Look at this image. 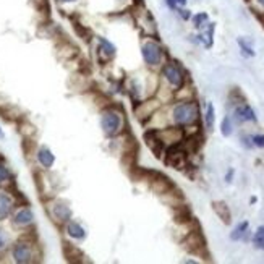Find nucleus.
<instances>
[{"label": "nucleus", "instance_id": "33", "mask_svg": "<svg viewBox=\"0 0 264 264\" xmlns=\"http://www.w3.org/2000/svg\"><path fill=\"white\" fill-rule=\"evenodd\" d=\"M258 2H260V3L263 5V7H264V0H258Z\"/></svg>", "mask_w": 264, "mask_h": 264}, {"label": "nucleus", "instance_id": "29", "mask_svg": "<svg viewBox=\"0 0 264 264\" xmlns=\"http://www.w3.org/2000/svg\"><path fill=\"white\" fill-rule=\"evenodd\" d=\"M167 5H169L170 8H177V2H175V0H167Z\"/></svg>", "mask_w": 264, "mask_h": 264}, {"label": "nucleus", "instance_id": "18", "mask_svg": "<svg viewBox=\"0 0 264 264\" xmlns=\"http://www.w3.org/2000/svg\"><path fill=\"white\" fill-rule=\"evenodd\" d=\"M246 232H248V222H242L235 227V230L232 232L230 238L232 240H242V238H246Z\"/></svg>", "mask_w": 264, "mask_h": 264}, {"label": "nucleus", "instance_id": "30", "mask_svg": "<svg viewBox=\"0 0 264 264\" xmlns=\"http://www.w3.org/2000/svg\"><path fill=\"white\" fill-rule=\"evenodd\" d=\"M232 175H233V170H228V174H227V177H225V180H227V182H232Z\"/></svg>", "mask_w": 264, "mask_h": 264}, {"label": "nucleus", "instance_id": "1", "mask_svg": "<svg viewBox=\"0 0 264 264\" xmlns=\"http://www.w3.org/2000/svg\"><path fill=\"white\" fill-rule=\"evenodd\" d=\"M174 120L179 125H191L200 119V107L195 101H185L174 107Z\"/></svg>", "mask_w": 264, "mask_h": 264}, {"label": "nucleus", "instance_id": "21", "mask_svg": "<svg viewBox=\"0 0 264 264\" xmlns=\"http://www.w3.org/2000/svg\"><path fill=\"white\" fill-rule=\"evenodd\" d=\"M206 126L209 130H212V126H214V105L211 102L207 104V109H206Z\"/></svg>", "mask_w": 264, "mask_h": 264}, {"label": "nucleus", "instance_id": "3", "mask_svg": "<svg viewBox=\"0 0 264 264\" xmlns=\"http://www.w3.org/2000/svg\"><path fill=\"white\" fill-rule=\"evenodd\" d=\"M164 162L169 167H172V169H177V170H182L183 167L188 165V154L182 148V143L167 148Z\"/></svg>", "mask_w": 264, "mask_h": 264}, {"label": "nucleus", "instance_id": "8", "mask_svg": "<svg viewBox=\"0 0 264 264\" xmlns=\"http://www.w3.org/2000/svg\"><path fill=\"white\" fill-rule=\"evenodd\" d=\"M13 258L17 263H31L33 261V250L31 245L26 242H18L13 246Z\"/></svg>", "mask_w": 264, "mask_h": 264}, {"label": "nucleus", "instance_id": "5", "mask_svg": "<svg viewBox=\"0 0 264 264\" xmlns=\"http://www.w3.org/2000/svg\"><path fill=\"white\" fill-rule=\"evenodd\" d=\"M156 136L159 138V141L164 146H174L180 144L185 140V130L183 128H177V126H169V128H162V130H154Z\"/></svg>", "mask_w": 264, "mask_h": 264}, {"label": "nucleus", "instance_id": "13", "mask_svg": "<svg viewBox=\"0 0 264 264\" xmlns=\"http://www.w3.org/2000/svg\"><path fill=\"white\" fill-rule=\"evenodd\" d=\"M38 159H39L41 164H42V167H45V169H49V167H52L54 161H55V157H54L52 152H50V149H47V148H41L39 152H38Z\"/></svg>", "mask_w": 264, "mask_h": 264}, {"label": "nucleus", "instance_id": "28", "mask_svg": "<svg viewBox=\"0 0 264 264\" xmlns=\"http://www.w3.org/2000/svg\"><path fill=\"white\" fill-rule=\"evenodd\" d=\"M179 13H180L182 17H183L185 20H188V18H190V13H188V10H180Z\"/></svg>", "mask_w": 264, "mask_h": 264}, {"label": "nucleus", "instance_id": "20", "mask_svg": "<svg viewBox=\"0 0 264 264\" xmlns=\"http://www.w3.org/2000/svg\"><path fill=\"white\" fill-rule=\"evenodd\" d=\"M253 243L258 250H264V227H260L256 230L255 237H253Z\"/></svg>", "mask_w": 264, "mask_h": 264}, {"label": "nucleus", "instance_id": "10", "mask_svg": "<svg viewBox=\"0 0 264 264\" xmlns=\"http://www.w3.org/2000/svg\"><path fill=\"white\" fill-rule=\"evenodd\" d=\"M157 107H159V102H157V101H148V102H143L138 109H136V117H138L140 120L151 119Z\"/></svg>", "mask_w": 264, "mask_h": 264}, {"label": "nucleus", "instance_id": "22", "mask_svg": "<svg viewBox=\"0 0 264 264\" xmlns=\"http://www.w3.org/2000/svg\"><path fill=\"white\" fill-rule=\"evenodd\" d=\"M221 131H222V135H224V136H230V135H232V131H233V125H232L230 117H225V119L222 120Z\"/></svg>", "mask_w": 264, "mask_h": 264}, {"label": "nucleus", "instance_id": "24", "mask_svg": "<svg viewBox=\"0 0 264 264\" xmlns=\"http://www.w3.org/2000/svg\"><path fill=\"white\" fill-rule=\"evenodd\" d=\"M238 45H240V49L243 50L245 55H248V57H255V50H253L251 45H248L243 39H238Z\"/></svg>", "mask_w": 264, "mask_h": 264}, {"label": "nucleus", "instance_id": "2", "mask_svg": "<svg viewBox=\"0 0 264 264\" xmlns=\"http://www.w3.org/2000/svg\"><path fill=\"white\" fill-rule=\"evenodd\" d=\"M183 248L186 251L193 253V255L204 256V260L209 258V255L206 253V240H204V237H203L200 228H196V230H190V233L183 240Z\"/></svg>", "mask_w": 264, "mask_h": 264}, {"label": "nucleus", "instance_id": "11", "mask_svg": "<svg viewBox=\"0 0 264 264\" xmlns=\"http://www.w3.org/2000/svg\"><path fill=\"white\" fill-rule=\"evenodd\" d=\"M212 209H214V212L217 214V217L224 222V224H230L232 221V214H230V209H228V206L225 204L224 201H214L212 203Z\"/></svg>", "mask_w": 264, "mask_h": 264}, {"label": "nucleus", "instance_id": "25", "mask_svg": "<svg viewBox=\"0 0 264 264\" xmlns=\"http://www.w3.org/2000/svg\"><path fill=\"white\" fill-rule=\"evenodd\" d=\"M251 141H253V146H256V148H264V135L251 136Z\"/></svg>", "mask_w": 264, "mask_h": 264}, {"label": "nucleus", "instance_id": "15", "mask_svg": "<svg viewBox=\"0 0 264 264\" xmlns=\"http://www.w3.org/2000/svg\"><path fill=\"white\" fill-rule=\"evenodd\" d=\"M54 216L57 217V221L60 222H65L70 219V216H72V212H70V207L65 206V204H57L54 206Z\"/></svg>", "mask_w": 264, "mask_h": 264}, {"label": "nucleus", "instance_id": "14", "mask_svg": "<svg viewBox=\"0 0 264 264\" xmlns=\"http://www.w3.org/2000/svg\"><path fill=\"white\" fill-rule=\"evenodd\" d=\"M33 222V212L28 209V207H24V209L18 211L17 216H15V224L17 225H28Z\"/></svg>", "mask_w": 264, "mask_h": 264}, {"label": "nucleus", "instance_id": "32", "mask_svg": "<svg viewBox=\"0 0 264 264\" xmlns=\"http://www.w3.org/2000/svg\"><path fill=\"white\" fill-rule=\"evenodd\" d=\"M60 2H75V0H60Z\"/></svg>", "mask_w": 264, "mask_h": 264}, {"label": "nucleus", "instance_id": "19", "mask_svg": "<svg viewBox=\"0 0 264 264\" xmlns=\"http://www.w3.org/2000/svg\"><path fill=\"white\" fill-rule=\"evenodd\" d=\"M212 33H214V23H209V24H207L206 33L200 36V41H201V42H204L206 47H211V45H212Z\"/></svg>", "mask_w": 264, "mask_h": 264}, {"label": "nucleus", "instance_id": "7", "mask_svg": "<svg viewBox=\"0 0 264 264\" xmlns=\"http://www.w3.org/2000/svg\"><path fill=\"white\" fill-rule=\"evenodd\" d=\"M141 54H143L144 62L148 65H159L162 60V50L156 42H146L143 47H141Z\"/></svg>", "mask_w": 264, "mask_h": 264}, {"label": "nucleus", "instance_id": "31", "mask_svg": "<svg viewBox=\"0 0 264 264\" xmlns=\"http://www.w3.org/2000/svg\"><path fill=\"white\" fill-rule=\"evenodd\" d=\"M177 5H185L186 3V0H175Z\"/></svg>", "mask_w": 264, "mask_h": 264}, {"label": "nucleus", "instance_id": "23", "mask_svg": "<svg viewBox=\"0 0 264 264\" xmlns=\"http://www.w3.org/2000/svg\"><path fill=\"white\" fill-rule=\"evenodd\" d=\"M206 21H207V13H198L193 17V24H195L196 28H203Z\"/></svg>", "mask_w": 264, "mask_h": 264}, {"label": "nucleus", "instance_id": "27", "mask_svg": "<svg viewBox=\"0 0 264 264\" xmlns=\"http://www.w3.org/2000/svg\"><path fill=\"white\" fill-rule=\"evenodd\" d=\"M7 243H8V235L5 233V230L0 228V250H3L7 246Z\"/></svg>", "mask_w": 264, "mask_h": 264}, {"label": "nucleus", "instance_id": "17", "mask_svg": "<svg viewBox=\"0 0 264 264\" xmlns=\"http://www.w3.org/2000/svg\"><path fill=\"white\" fill-rule=\"evenodd\" d=\"M99 45H101L99 50L107 55V59H112L115 55V47L109 42V41H105L104 38H99Z\"/></svg>", "mask_w": 264, "mask_h": 264}, {"label": "nucleus", "instance_id": "12", "mask_svg": "<svg viewBox=\"0 0 264 264\" xmlns=\"http://www.w3.org/2000/svg\"><path fill=\"white\" fill-rule=\"evenodd\" d=\"M12 198H10L5 191H0V219H5L10 211H12Z\"/></svg>", "mask_w": 264, "mask_h": 264}, {"label": "nucleus", "instance_id": "16", "mask_svg": "<svg viewBox=\"0 0 264 264\" xmlns=\"http://www.w3.org/2000/svg\"><path fill=\"white\" fill-rule=\"evenodd\" d=\"M67 232H68V235L73 238H84V235H86V230L78 224V222H68Z\"/></svg>", "mask_w": 264, "mask_h": 264}, {"label": "nucleus", "instance_id": "4", "mask_svg": "<svg viewBox=\"0 0 264 264\" xmlns=\"http://www.w3.org/2000/svg\"><path fill=\"white\" fill-rule=\"evenodd\" d=\"M101 125H102L104 133L107 136H115L122 131V125H123V120H122V115L115 110L109 109L105 110L101 117Z\"/></svg>", "mask_w": 264, "mask_h": 264}, {"label": "nucleus", "instance_id": "26", "mask_svg": "<svg viewBox=\"0 0 264 264\" xmlns=\"http://www.w3.org/2000/svg\"><path fill=\"white\" fill-rule=\"evenodd\" d=\"M10 179V172L5 165L0 164V183H3V182H7Z\"/></svg>", "mask_w": 264, "mask_h": 264}, {"label": "nucleus", "instance_id": "9", "mask_svg": "<svg viewBox=\"0 0 264 264\" xmlns=\"http://www.w3.org/2000/svg\"><path fill=\"white\" fill-rule=\"evenodd\" d=\"M233 119L240 122V123H243V122H256V115H255V110H253L250 105L243 102L237 105L235 112H233Z\"/></svg>", "mask_w": 264, "mask_h": 264}, {"label": "nucleus", "instance_id": "34", "mask_svg": "<svg viewBox=\"0 0 264 264\" xmlns=\"http://www.w3.org/2000/svg\"><path fill=\"white\" fill-rule=\"evenodd\" d=\"M0 135H2V131H0Z\"/></svg>", "mask_w": 264, "mask_h": 264}, {"label": "nucleus", "instance_id": "6", "mask_svg": "<svg viewBox=\"0 0 264 264\" xmlns=\"http://www.w3.org/2000/svg\"><path fill=\"white\" fill-rule=\"evenodd\" d=\"M162 73H164L165 80L177 89H179L180 86L185 83L183 72H182V68L179 67V65H175V63H167L164 67V70H162Z\"/></svg>", "mask_w": 264, "mask_h": 264}]
</instances>
